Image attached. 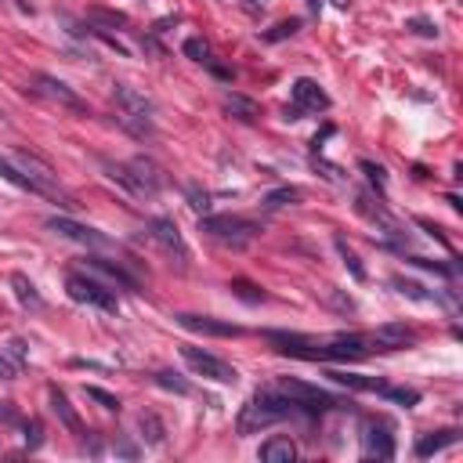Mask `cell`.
<instances>
[{"instance_id":"1f68e13d","label":"cell","mask_w":463,"mask_h":463,"mask_svg":"<svg viewBox=\"0 0 463 463\" xmlns=\"http://www.w3.org/2000/svg\"><path fill=\"white\" fill-rule=\"evenodd\" d=\"M358 170H362L366 177H369V185L383 196V192H388V170H383L380 163H373V160H358Z\"/></svg>"},{"instance_id":"e575fe53","label":"cell","mask_w":463,"mask_h":463,"mask_svg":"<svg viewBox=\"0 0 463 463\" xmlns=\"http://www.w3.org/2000/svg\"><path fill=\"white\" fill-rule=\"evenodd\" d=\"M87 18H91V22H106V25H113V30H116V25H120V30L131 25V18H127L123 11H109V8H91Z\"/></svg>"},{"instance_id":"8d00e7d4","label":"cell","mask_w":463,"mask_h":463,"mask_svg":"<svg viewBox=\"0 0 463 463\" xmlns=\"http://www.w3.org/2000/svg\"><path fill=\"white\" fill-rule=\"evenodd\" d=\"M185 199H189V207L196 210V214H207L210 210V192L207 189H199V185H185Z\"/></svg>"},{"instance_id":"d4e9b609","label":"cell","mask_w":463,"mask_h":463,"mask_svg":"<svg viewBox=\"0 0 463 463\" xmlns=\"http://www.w3.org/2000/svg\"><path fill=\"white\" fill-rule=\"evenodd\" d=\"M138 431H141V438L148 445H163L167 442V427H163V420L156 413H141L138 417Z\"/></svg>"},{"instance_id":"681fc988","label":"cell","mask_w":463,"mask_h":463,"mask_svg":"<svg viewBox=\"0 0 463 463\" xmlns=\"http://www.w3.org/2000/svg\"><path fill=\"white\" fill-rule=\"evenodd\" d=\"M207 65H210V72H214V76H221V80H228V84H231V76H236V72H231V69H224V65H217L214 58H210Z\"/></svg>"},{"instance_id":"2e32d148","label":"cell","mask_w":463,"mask_h":463,"mask_svg":"<svg viewBox=\"0 0 463 463\" xmlns=\"http://www.w3.org/2000/svg\"><path fill=\"white\" fill-rule=\"evenodd\" d=\"M84 268L87 272H94V275H101V279H109L113 286H123V290H131V293H138L141 290V282L127 272L123 265H113V261H106V257H94V253H87L84 257Z\"/></svg>"},{"instance_id":"74e56055","label":"cell","mask_w":463,"mask_h":463,"mask_svg":"<svg viewBox=\"0 0 463 463\" xmlns=\"http://www.w3.org/2000/svg\"><path fill=\"white\" fill-rule=\"evenodd\" d=\"M405 30L417 33V37H427V40H438V25H434L431 18L417 15V18H405Z\"/></svg>"},{"instance_id":"ac0fdd59","label":"cell","mask_w":463,"mask_h":463,"mask_svg":"<svg viewBox=\"0 0 463 463\" xmlns=\"http://www.w3.org/2000/svg\"><path fill=\"white\" fill-rule=\"evenodd\" d=\"M355 210L362 214V217H369V221H373V224H376L380 231H388L391 239H405V243H409V236L402 231V224H398V221H395V217H391L388 210H383L380 203H373L369 196H358V199H355Z\"/></svg>"},{"instance_id":"5b68a950","label":"cell","mask_w":463,"mask_h":463,"mask_svg":"<svg viewBox=\"0 0 463 463\" xmlns=\"http://www.w3.org/2000/svg\"><path fill=\"white\" fill-rule=\"evenodd\" d=\"M272 388L279 395H286L297 409V417H319V413H329V409H337L344 405L341 395H329V391H319L312 388V383H304V380H293V376H279Z\"/></svg>"},{"instance_id":"3957f363","label":"cell","mask_w":463,"mask_h":463,"mask_svg":"<svg viewBox=\"0 0 463 463\" xmlns=\"http://www.w3.org/2000/svg\"><path fill=\"white\" fill-rule=\"evenodd\" d=\"M113 106H116L120 127H127L134 138H152L156 134V106H152V98H145L138 87L116 84L113 87Z\"/></svg>"},{"instance_id":"f35d334b","label":"cell","mask_w":463,"mask_h":463,"mask_svg":"<svg viewBox=\"0 0 463 463\" xmlns=\"http://www.w3.org/2000/svg\"><path fill=\"white\" fill-rule=\"evenodd\" d=\"M0 351H4V355L11 358V362H15L18 369H22L25 362H30V344H25V341H18V337H11V341H8L4 348H0Z\"/></svg>"},{"instance_id":"60d3db41","label":"cell","mask_w":463,"mask_h":463,"mask_svg":"<svg viewBox=\"0 0 463 463\" xmlns=\"http://www.w3.org/2000/svg\"><path fill=\"white\" fill-rule=\"evenodd\" d=\"M87 33H94V37H98L101 44H106V47H113V51H116V55H123V58H131V47H127V44H123L120 37H113V33H106V30H101V25H91V30H87Z\"/></svg>"},{"instance_id":"c3c4849f","label":"cell","mask_w":463,"mask_h":463,"mask_svg":"<svg viewBox=\"0 0 463 463\" xmlns=\"http://www.w3.org/2000/svg\"><path fill=\"white\" fill-rule=\"evenodd\" d=\"M265 8H268V0H243V11L246 15H261Z\"/></svg>"},{"instance_id":"6f0895ef","label":"cell","mask_w":463,"mask_h":463,"mask_svg":"<svg viewBox=\"0 0 463 463\" xmlns=\"http://www.w3.org/2000/svg\"><path fill=\"white\" fill-rule=\"evenodd\" d=\"M333 4H337L341 11H348V4H351V0H333Z\"/></svg>"},{"instance_id":"ab89813d","label":"cell","mask_w":463,"mask_h":463,"mask_svg":"<svg viewBox=\"0 0 463 463\" xmlns=\"http://www.w3.org/2000/svg\"><path fill=\"white\" fill-rule=\"evenodd\" d=\"M383 398H391V402H398V405H417L420 402V391H413V388H388V383H383V391H380Z\"/></svg>"},{"instance_id":"6da1fadb","label":"cell","mask_w":463,"mask_h":463,"mask_svg":"<svg viewBox=\"0 0 463 463\" xmlns=\"http://www.w3.org/2000/svg\"><path fill=\"white\" fill-rule=\"evenodd\" d=\"M265 341L275 344L279 355L304 358V362H355L373 351L369 337L362 333H333V337H307V333H282L265 329Z\"/></svg>"},{"instance_id":"cb8c5ba5","label":"cell","mask_w":463,"mask_h":463,"mask_svg":"<svg viewBox=\"0 0 463 463\" xmlns=\"http://www.w3.org/2000/svg\"><path fill=\"white\" fill-rule=\"evenodd\" d=\"M333 383H341L348 391H383V380L376 376H362V373H341V369H329L326 373Z\"/></svg>"},{"instance_id":"d6a6232c","label":"cell","mask_w":463,"mask_h":463,"mask_svg":"<svg viewBox=\"0 0 463 463\" xmlns=\"http://www.w3.org/2000/svg\"><path fill=\"white\" fill-rule=\"evenodd\" d=\"M0 177H4V182H11L15 189H22V192H33V185H30V177H25L8 156H0Z\"/></svg>"},{"instance_id":"7bdbcfd3","label":"cell","mask_w":463,"mask_h":463,"mask_svg":"<svg viewBox=\"0 0 463 463\" xmlns=\"http://www.w3.org/2000/svg\"><path fill=\"white\" fill-rule=\"evenodd\" d=\"M312 167L326 177V182H333V185H341L344 182V174H341V167H333V163H326L322 156H319V152H315V156H312Z\"/></svg>"},{"instance_id":"f6af8a7d","label":"cell","mask_w":463,"mask_h":463,"mask_svg":"<svg viewBox=\"0 0 463 463\" xmlns=\"http://www.w3.org/2000/svg\"><path fill=\"white\" fill-rule=\"evenodd\" d=\"M15 376H18V366L11 362L4 351H0V380H15Z\"/></svg>"},{"instance_id":"836d02e7","label":"cell","mask_w":463,"mask_h":463,"mask_svg":"<svg viewBox=\"0 0 463 463\" xmlns=\"http://www.w3.org/2000/svg\"><path fill=\"white\" fill-rule=\"evenodd\" d=\"M182 51H185V58H192V62H199V65L210 62V47H207V40H203V37H189V40L182 44Z\"/></svg>"},{"instance_id":"8992f818","label":"cell","mask_w":463,"mask_h":463,"mask_svg":"<svg viewBox=\"0 0 463 463\" xmlns=\"http://www.w3.org/2000/svg\"><path fill=\"white\" fill-rule=\"evenodd\" d=\"M199 231L210 236L214 243H221V246L239 250L261 231V224L250 221V217H239V214H199Z\"/></svg>"},{"instance_id":"8fae6325","label":"cell","mask_w":463,"mask_h":463,"mask_svg":"<svg viewBox=\"0 0 463 463\" xmlns=\"http://www.w3.org/2000/svg\"><path fill=\"white\" fill-rule=\"evenodd\" d=\"M362 456L366 459H391L395 456V434L388 420H362Z\"/></svg>"},{"instance_id":"484cf974","label":"cell","mask_w":463,"mask_h":463,"mask_svg":"<svg viewBox=\"0 0 463 463\" xmlns=\"http://www.w3.org/2000/svg\"><path fill=\"white\" fill-rule=\"evenodd\" d=\"M11 290H15V297H18L25 307H44V297L37 293V286H33V282L25 279L22 272H15V275H11Z\"/></svg>"},{"instance_id":"e0dca14e","label":"cell","mask_w":463,"mask_h":463,"mask_svg":"<svg viewBox=\"0 0 463 463\" xmlns=\"http://www.w3.org/2000/svg\"><path fill=\"white\" fill-rule=\"evenodd\" d=\"M177 326H185L192 333H203V337H239V326H231V322H217L210 315H192V312H182V315H174Z\"/></svg>"},{"instance_id":"4fadbf2b","label":"cell","mask_w":463,"mask_h":463,"mask_svg":"<svg viewBox=\"0 0 463 463\" xmlns=\"http://www.w3.org/2000/svg\"><path fill=\"white\" fill-rule=\"evenodd\" d=\"M290 94H293V106L300 113H326L329 109V94L319 87V80L312 76H300V80L290 84Z\"/></svg>"},{"instance_id":"9a60e30c","label":"cell","mask_w":463,"mask_h":463,"mask_svg":"<svg viewBox=\"0 0 463 463\" xmlns=\"http://www.w3.org/2000/svg\"><path fill=\"white\" fill-rule=\"evenodd\" d=\"M369 344L376 351H402L409 344H417V329H409L405 322H383V326H376Z\"/></svg>"},{"instance_id":"4dcf8cb0","label":"cell","mask_w":463,"mask_h":463,"mask_svg":"<svg viewBox=\"0 0 463 463\" xmlns=\"http://www.w3.org/2000/svg\"><path fill=\"white\" fill-rule=\"evenodd\" d=\"M297 199H300V192L286 185V189H272L261 203H265V210H279V207H293Z\"/></svg>"},{"instance_id":"f1b7e54d","label":"cell","mask_w":463,"mask_h":463,"mask_svg":"<svg viewBox=\"0 0 463 463\" xmlns=\"http://www.w3.org/2000/svg\"><path fill=\"white\" fill-rule=\"evenodd\" d=\"M152 380H156L163 391H174V395H192V383H189V380H182L177 373H170V369H160V373H152Z\"/></svg>"},{"instance_id":"f546056e","label":"cell","mask_w":463,"mask_h":463,"mask_svg":"<svg viewBox=\"0 0 463 463\" xmlns=\"http://www.w3.org/2000/svg\"><path fill=\"white\" fill-rule=\"evenodd\" d=\"M297 30H300V18H286V22H275L272 30H265L261 40H265V44H279V40H290Z\"/></svg>"},{"instance_id":"f907efd6","label":"cell","mask_w":463,"mask_h":463,"mask_svg":"<svg viewBox=\"0 0 463 463\" xmlns=\"http://www.w3.org/2000/svg\"><path fill=\"white\" fill-rule=\"evenodd\" d=\"M116 452H120V456H127V459H134V456H138V449H134L131 442H116Z\"/></svg>"},{"instance_id":"db71d44e","label":"cell","mask_w":463,"mask_h":463,"mask_svg":"<svg viewBox=\"0 0 463 463\" xmlns=\"http://www.w3.org/2000/svg\"><path fill=\"white\" fill-rule=\"evenodd\" d=\"M282 116H286V120H304V113L297 106H286V109H282Z\"/></svg>"},{"instance_id":"44dd1931","label":"cell","mask_w":463,"mask_h":463,"mask_svg":"<svg viewBox=\"0 0 463 463\" xmlns=\"http://www.w3.org/2000/svg\"><path fill=\"white\" fill-rule=\"evenodd\" d=\"M224 113L231 116V120H239V123H257V116H261V106H257L253 98H246V94H224Z\"/></svg>"},{"instance_id":"ffe728a7","label":"cell","mask_w":463,"mask_h":463,"mask_svg":"<svg viewBox=\"0 0 463 463\" xmlns=\"http://www.w3.org/2000/svg\"><path fill=\"white\" fill-rule=\"evenodd\" d=\"M257 459H265V463H293L297 459V445H293V438H286V434H275V438H268L261 449H257Z\"/></svg>"},{"instance_id":"7c38bea8","label":"cell","mask_w":463,"mask_h":463,"mask_svg":"<svg viewBox=\"0 0 463 463\" xmlns=\"http://www.w3.org/2000/svg\"><path fill=\"white\" fill-rule=\"evenodd\" d=\"M47 228L55 231V236H62V239H72V243H80V246H113V239L109 236H101V231H94V228H87V224H80V221H72V217H47Z\"/></svg>"},{"instance_id":"5bb4252c","label":"cell","mask_w":463,"mask_h":463,"mask_svg":"<svg viewBox=\"0 0 463 463\" xmlns=\"http://www.w3.org/2000/svg\"><path fill=\"white\" fill-rule=\"evenodd\" d=\"M131 174L138 177V185H141V192H145V199H152V196H160L163 189H167V170L156 163V160H148V156H134L131 163Z\"/></svg>"},{"instance_id":"816d5d0a","label":"cell","mask_w":463,"mask_h":463,"mask_svg":"<svg viewBox=\"0 0 463 463\" xmlns=\"http://www.w3.org/2000/svg\"><path fill=\"white\" fill-rule=\"evenodd\" d=\"M329 134H333V127H322V134H315V138H312V152H319V148H322V141H326Z\"/></svg>"},{"instance_id":"b9f144b4","label":"cell","mask_w":463,"mask_h":463,"mask_svg":"<svg viewBox=\"0 0 463 463\" xmlns=\"http://www.w3.org/2000/svg\"><path fill=\"white\" fill-rule=\"evenodd\" d=\"M84 395H87L91 402H98L101 409H109V413H120V398L109 395V391H101V388H94V383H91V388H84Z\"/></svg>"},{"instance_id":"277c9868","label":"cell","mask_w":463,"mask_h":463,"mask_svg":"<svg viewBox=\"0 0 463 463\" xmlns=\"http://www.w3.org/2000/svg\"><path fill=\"white\" fill-rule=\"evenodd\" d=\"M25 177H30V185H33V196H47V199H55L58 207H65V210H76V199L62 189V182H58V174H55V167H51L47 160H40L37 152H25V148H15L11 156H8Z\"/></svg>"},{"instance_id":"603a6c76","label":"cell","mask_w":463,"mask_h":463,"mask_svg":"<svg viewBox=\"0 0 463 463\" xmlns=\"http://www.w3.org/2000/svg\"><path fill=\"white\" fill-rule=\"evenodd\" d=\"M456 442H459V431H456V427H449V431H434V434H424V438L417 442V456H420V459H427V456L442 452V449H449V445H456Z\"/></svg>"},{"instance_id":"4316f807","label":"cell","mask_w":463,"mask_h":463,"mask_svg":"<svg viewBox=\"0 0 463 463\" xmlns=\"http://www.w3.org/2000/svg\"><path fill=\"white\" fill-rule=\"evenodd\" d=\"M333 246H337V253H341V261H344V268L351 272V279H358L362 282L366 279V268H362V261H358V253L344 243V236H333Z\"/></svg>"},{"instance_id":"d590c367","label":"cell","mask_w":463,"mask_h":463,"mask_svg":"<svg viewBox=\"0 0 463 463\" xmlns=\"http://www.w3.org/2000/svg\"><path fill=\"white\" fill-rule=\"evenodd\" d=\"M228 290L236 293L239 300H246V304H265V290H257L253 282H246V279H236V282H231Z\"/></svg>"},{"instance_id":"7402d4cb","label":"cell","mask_w":463,"mask_h":463,"mask_svg":"<svg viewBox=\"0 0 463 463\" xmlns=\"http://www.w3.org/2000/svg\"><path fill=\"white\" fill-rule=\"evenodd\" d=\"M98 163H101V170H106L109 182H116L123 192H131V196L145 199V192H141V185H138V177L131 174V167H127V163H113V160H98Z\"/></svg>"},{"instance_id":"d6986e66","label":"cell","mask_w":463,"mask_h":463,"mask_svg":"<svg viewBox=\"0 0 463 463\" xmlns=\"http://www.w3.org/2000/svg\"><path fill=\"white\" fill-rule=\"evenodd\" d=\"M47 402H51V413H55L72 434H76V438H87V427H84V420L80 417H76V409L69 405V398L58 391V388H47Z\"/></svg>"},{"instance_id":"7dc6e473","label":"cell","mask_w":463,"mask_h":463,"mask_svg":"<svg viewBox=\"0 0 463 463\" xmlns=\"http://www.w3.org/2000/svg\"><path fill=\"white\" fill-rule=\"evenodd\" d=\"M417 224H420V228H427V231H431V236H434V239H438L442 246H449V236H445V231H442L438 224H431V221H424V217H420Z\"/></svg>"},{"instance_id":"7a4b0ae2","label":"cell","mask_w":463,"mask_h":463,"mask_svg":"<svg viewBox=\"0 0 463 463\" xmlns=\"http://www.w3.org/2000/svg\"><path fill=\"white\" fill-rule=\"evenodd\" d=\"M290 417H297L293 402H290L286 395H279L272 383H268V388H261V391H257V395L243 405V413H239L236 427H239V434H257V431L275 427V424L290 420Z\"/></svg>"},{"instance_id":"52a82bcc","label":"cell","mask_w":463,"mask_h":463,"mask_svg":"<svg viewBox=\"0 0 463 463\" xmlns=\"http://www.w3.org/2000/svg\"><path fill=\"white\" fill-rule=\"evenodd\" d=\"M65 293H69L76 304L98 307V312H109V315H116V312H120L116 293H113L109 286H101L98 279L84 275V272H69V279H65Z\"/></svg>"},{"instance_id":"9f6ffc18","label":"cell","mask_w":463,"mask_h":463,"mask_svg":"<svg viewBox=\"0 0 463 463\" xmlns=\"http://www.w3.org/2000/svg\"><path fill=\"white\" fill-rule=\"evenodd\" d=\"M307 11H312V15H319V11H322V0H307Z\"/></svg>"},{"instance_id":"f5cc1de1","label":"cell","mask_w":463,"mask_h":463,"mask_svg":"<svg viewBox=\"0 0 463 463\" xmlns=\"http://www.w3.org/2000/svg\"><path fill=\"white\" fill-rule=\"evenodd\" d=\"M174 22H177V18H160L156 25H152V33H167V30H170Z\"/></svg>"},{"instance_id":"ba28073f","label":"cell","mask_w":463,"mask_h":463,"mask_svg":"<svg viewBox=\"0 0 463 463\" xmlns=\"http://www.w3.org/2000/svg\"><path fill=\"white\" fill-rule=\"evenodd\" d=\"M30 91L40 94L44 101H51V106H58L65 113H76V116H87V101L76 94L65 80H58V76H51V72H33L30 76Z\"/></svg>"},{"instance_id":"11a10c76","label":"cell","mask_w":463,"mask_h":463,"mask_svg":"<svg viewBox=\"0 0 463 463\" xmlns=\"http://www.w3.org/2000/svg\"><path fill=\"white\" fill-rule=\"evenodd\" d=\"M0 417H4V420H8V424H15V413H11V409H8V405H4V402H0Z\"/></svg>"},{"instance_id":"ee69618b","label":"cell","mask_w":463,"mask_h":463,"mask_svg":"<svg viewBox=\"0 0 463 463\" xmlns=\"http://www.w3.org/2000/svg\"><path fill=\"white\" fill-rule=\"evenodd\" d=\"M40 445H44V424H40V420H30V424H25V449L37 452Z\"/></svg>"},{"instance_id":"9c48e42d","label":"cell","mask_w":463,"mask_h":463,"mask_svg":"<svg viewBox=\"0 0 463 463\" xmlns=\"http://www.w3.org/2000/svg\"><path fill=\"white\" fill-rule=\"evenodd\" d=\"M182 358H185V366L199 376H207V380H217V383H236L239 373L231 362H224V358L210 355V351H203V348H192V344H182Z\"/></svg>"},{"instance_id":"bcb514c9","label":"cell","mask_w":463,"mask_h":463,"mask_svg":"<svg viewBox=\"0 0 463 463\" xmlns=\"http://www.w3.org/2000/svg\"><path fill=\"white\" fill-rule=\"evenodd\" d=\"M329 304H333V307H341V312H355V304H351V297H341L337 290H329Z\"/></svg>"},{"instance_id":"83f0119b","label":"cell","mask_w":463,"mask_h":463,"mask_svg":"<svg viewBox=\"0 0 463 463\" xmlns=\"http://www.w3.org/2000/svg\"><path fill=\"white\" fill-rule=\"evenodd\" d=\"M391 286H395L402 297H409V300H424V304H427V300H438V293H427L420 282L405 279V275H395V279H391Z\"/></svg>"},{"instance_id":"30bf717a","label":"cell","mask_w":463,"mask_h":463,"mask_svg":"<svg viewBox=\"0 0 463 463\" xmlns=\"http://www.w3.org/2000/svg\"><path fill=\"white\" fill-rule=\"evenodd\" d=\"M145 231H148V239L156 243L163 253L177 257V265H182V268H189V261H192L189 243H185V236L177 231V224H174L170 217H152V221L145 224Z\"/></svg>"}]
</instances>
